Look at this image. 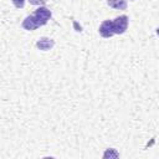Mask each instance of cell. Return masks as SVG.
I'll list each match as a JSON object with an SVG mask.
<instances>
[{"instance_id": "cell-1", "label": "cell", "mask_w": 159, "mask_h": 159, "mask_svg": "<svg viewBox=\"0 0 159 159\" xmlns=\"http://www.w3.org/2000/svg\"><path fill=\"white\" fill-rule=\"evenodd\" d=\"M128 25H129V19H128L127 15L117 16L113 20V30H114V34L116 35L124 34L127 31V29H128Z\"/></svg>"}, {"instance_id": "cell-2", "label": "cell", "mask_w": 159, "mask_h": 159, "mask_svg": "<svg viewBox=\"0 0 159 159\" xmlns=\"http://www.w3.org/2000/svg\"><path fill=\"white\" fill-rule=\"evenodd\" d=\"M51 10H48L46 6H40L39 9H36V11L34 12V16L36 17V20L39 21L40 26H43L47 24V21L51 19Z\"/></svg>"}, {"instance_id": "cell-3", "label": "cell", "mask_w": 159, "mask_h": 159, "mask_svg": "<svg viewBox=\"0 0 159 159\" xmlns=\"http://www.w3.org/2000/svg\"><path fill=\"white\" fill-rule=\"evenodd\" d=\"M98 32L104 39H109L113 35H116L114 34V30H113V20H104L101 24V26L98 29Z\"/></svg>"}, {"instance_id": "cell-4", "label": "cell", "mask_w": 159, "mask_h": 159, "mask_svg": "<svg viewBox=\"0 0 159 159\" xmlns=\"http://www.w3.org/2000/svg\"><path fill=\"white\" fill-rule=\"evenodd\" d=\"M21 26H22V29H25L26 31H34V30H36L37 27H40V24H39V21L36 20V17H35L34 14H32V15H29V16H26V17L24 19Z\"/></svg>"}, {"instance_id": "cell-5", "label": "cell", "mask_w": 159, "mask_h": 159, "mask_svg": "<svg viewBox=\"0 0 159 159\" xmlns=\"http://www.w3.org/2000/svg\"><path fill=\"white\" fill-rule=\"evenodd\" d=\"M55 46V41L50 37H41L36 42V47L41 51H48Z\"/></svg>"}, {"instance_id": "cell-6", "label": "cell", "mask_w": 159, "mask_h": 159, "mask_svg": "<svg viewBox=\"0 0 159 159\" xmlns=\"http://www.w3.org/2000/svg\"><path fill=\"white\" fill-rule=\"evenodd\" d=\"M107 4L117 10H125L127 9V0H107Z\"/></svg>"}, {"instance_id": "cell-7", "label": "cell", "mask_w": 159, "mask_h": 159, "mask_svg": "<svg viewBox=\"0 0 159 159\" xmlns=\"http://www.w3.org/2000/svg\"><path fill=\"white\" fill-rule=\"evenodd\" d=\"M25 1L26 0H11V2L14 4V6L17 7V9H22L25 6Z\"/></svg>"}, {"instance_id": "cell-8", "label": "cell", "mask_w": 159, "mask_h": 159, "mask_svg": "<svg viewBox=\"0 0 159 159\" xmlns=\"http://www.w3.org/2000/svg\"><path fill=\"white\" fill-rule=\"evenodd\" d=\"M29 2L32 4V5H41V6H43L46 4V0H29Z\"/></svg>"}, {"instance_id": "cell-9", "label": "cell", "mask_w": 159, "mask_h": 159, "mask_svg": "<svg viewBox=\"0 0 159 159\" xmlns=\"http://www.w3.org/2000/svg\"><path fill=\"white\" fill-rule=\"evenodd\" d=\"M157 35H158V36H159V27H158V29H157Z\"/></svg>"}, {"instance_id": "cell-10", "label": "cell", "mask_w": 159, "mask_h": 159, "mask_svg": "<svg viewBox=\"0 0 159 159\" xmlns=\"http://www.w3.org/2000/svg\"><path fill=\"white\" fill-rule=\"evenodd\" d=\"M130 1H134V0H130Z\"/></svg>"}]
</instances>
